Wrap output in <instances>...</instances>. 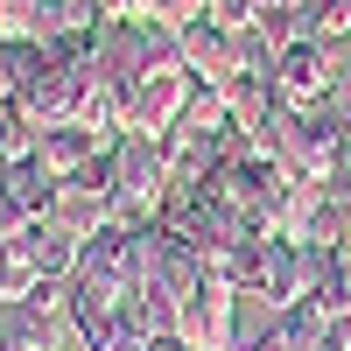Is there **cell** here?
Listing matches in <instances>:
<instances>
[{
	"label": "cell",
	"instance_id": "cell-1",
	"mask_svg": "<svg viewBox=\"0 0 351 351\" xmlns=\"http://www.w3.org/2000/svg\"><path fill=\"white\" fill-rule=\"evenodd\" d=\"M112 176H120V190H127V197H155V190H162V162L148 155V141H120Z\"/></svg>",
	"mask_w": 351,
	"mask_h": 351
},
{
	"label": "cell",
	"instance_id": "cell-2",
	"mask_svg": "<svg viewBox=\"0 0 351 351\" xmlns=\"http://www.w3.org/2000/svg\"><path fill=\"white\" fill-rule=\"evenodd\" d=\"M176 99H183V84H176V77H141L134 84V99H127V112H134V127H162L169 120V112H176Z\"/></svg>",
	"mask_w": 351,
	"mask_h": 351
},
{
	"label": "cell",
	"instance_id": "cell-3",
	"mask_svg": "<svg viewBox=\"0 0 351 351\" xmlns=\"http://www.w3.org/2000/svg\"><path fill=\"white\" fill-rule=\"evenodd\" d=\"M14 260H21V267H64V260H71V239H64V232L28 225V232H21V246H14Z\"/></svg>",
	"mask_w": 351,
	"mask_h": 351
},
{
	"label": "cell",
	"instance_id": "cell-4",
	"mask_svg": "<svg viewBox=\"0 0 351 351\" xmlns=\"http://www.w3.org/2000/svg\"><path fill=\"white\" fill-rule=\"evenodd\" d=\"M84 148H92L84 134H49V141H43V162H49V169H71Z\"/></svg>",
	"mask_w": 351,
	"mask_h": 351
}]
</instances>
